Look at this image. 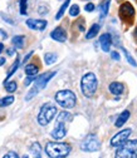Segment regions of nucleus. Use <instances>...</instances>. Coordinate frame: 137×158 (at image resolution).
<instances>
[{
  "label": "nucleus",
  "mask_w": 137,
  "mask_h": 158,
  "mask_svg": "<svg viewBox=\"0 0 137 158\" xmlns=\"http://www.w3.org/2000/svg\"><path fill=\"white\" fill-rule=\"evenodd\" d=\"M72 151L71 144L63 142H48L45 146V153L50 158H63L67 157Z\"/></svg>",
  "instance_id": "obj_2"
},
{
  "label": "nucleus",
  "mask_w": 137,
  "mask_h": 158,
  "mask_svg": "<svg viewBox=\"0 0 137 158\" xmlns=\"http://www.w3.org/2000/svg\"><path fill=\"white\" fill-rule=\"evenodd\" d=\"M100 45H101V49L105 53H108L109 52L111 45H112V36H111V34L106 33V34H102L101 35V38H100Z\"/></svg>",
  "instance_id": "obj_13"
},
{
  "label": "nucleus",
  "mask_w": 137,
  "mask_h": 158,
  "mask_svg": "<svg viewBox=\"0 0 137 158\" xmlns=\"http://www.w3.org/2000/svg\"><path fill=\"white\" fill-rule=\"evenodd\" d=\"M14 103V97L13 95H8V97H4L0 99V108H4V107H8L10 104Z\"/></svg>",
  "instance_id": "obj_24"
},
{
  "label": "nucleus",
  "mask_w": 137,
  "mask_h": 158,
  "mask_svg": "<svg viewBox=\"0 0 137 158\" xmlns=\"http://www.w3.org/2000/svg\"><path fill=\"white\" fill-rule=\"evenodd\" d=\"M35 77H36V75H28V78L24 81V85H27V87H28V85H30V84L35 81Z\"/></svg>",
  "instance_id": "obj_29"
},
{
  "label": "nucleus",
  "mask_w": 137,
  "mask_h": 158,
  "mask_svg": "<svg viewBox=\"0 0 137 158\" xmlns=\"http://www.w3.org/2000/svg\"><path fill=\"white\" fill-rule=\"evenodd\" d=\"M6 53H8V55H13V54H14V49H11V48H9V49L6 50Z\"/></svg>",
  "instance_id": "obj_38"
},
{
  "label": "nucleus",
  "mask_w": 137,
  "mask_h": 158,
  "mask_svg": "<svg viewBox=\"0 0 137 158\" xmlns=\"http://www.w3.org/2000/svg\"><path fill=\"white\" fill-rule=\"evenodd\" d=\"M100 29H101V25H100V24H93V25L89 28L88 33L86 34V39H93L97 34H98Z\"/></svg>",
  "instance_id": "obj_19"
},
{
  "label": "nucleus",
  "mask_w": 137,
  "mask_h": 158,
  "mask_svg": "<svg viewBox=\"0 0 137 158\" xmlns=\"http://www.w3.org/2000/svg\"><path fill=\"white\" fill-rule=\"evenodd\" d=\"M132 133V129L130 128H126L118 133H116V135L112 137V139H111V147H120L121 144H123Z\"/></svg>",
  "instance_id": "obj_9"
},
{
  "label": "nucleus",
  "mask_w": 137,
  "mask_h": 158,
  "mask_svg": "<svg viewBox=\"0 0 137 158\" xmlns=\"http://www.w3.org/2000/svg\"><path fill=\"white\" fill-rule=\"evenodd\" d=\"M4 87H5V90L8 93H14L16 90V88H18L16 82H14V81H11V82H9V81L4 82Z\"/></svg>",
  "instance_id": "obj_25"
},
{
  "label": "nucleus",
  "mask_w": 137,
  "mask_h": 158,
  "mask_svg": "<svg viewBox=\"0 0 137 158\" xmlns=\"http://www.w3.org/2000/svg\"><path fill=\"white\" fill-rule=\"evenodd\" d=\"M71 121H72V114L69 112L63 110V112H61L59 114H58V117H57V124H55L54 129L50 133V135L54 138V139H62V138L66 137V134H67L66 124L68 122H71Z\"/></svg>",
  "instance_id": "obj_1"
},
{
  "label": "nucleus",
  "mask_w": 137,
  "mask_h": 158,
  "mask_svg": "<svg viewBox=\"0 0 137 158\" xmlns=\"http://www.w3.org/2000/svg\"><path fill=\"white\" fill-rule=\"evenodd\" d=\"M109 3L111 0H103L100 5V18L101 19H105L108 14V9H109Z\"/></svg>",
  "instance_id": "obj_17"
},
{
  "label": "nucleus",
  "mask_w": 137,
  "mask_h": 158,
  "mask_svg": "<svg viewBox=\"0 0 137 158\" xmlns=\"http://www.w3.org/2000/svg\"><path fill=\"white\" fill-rule=\"evenodd\" d=\"M19 64H20V62H19V56H16V59H15V62H14V64L11 65V68L9 69V72H8V75H6V78H5V81L4 82H6V81H9V79L11 78V75L16 72V69L19 68Z\"/></svg>",
  "instance_id": "obj_22"
},
{
  "label": "nucleus",
  "mask_w": 137,
  "mask_h": 158,
  "mask_svg": "<svg viewBox=\"0 0 137 158\" xmlns=\"http://www.w3.org/2000/svg\"><path fill=\"white\" fill-rule=\"evenodd\" d=\"M47 10H48L47 8L41 6V8H39V14H43V15H44V14H47Z\"/></svg>",
  "instance_id": "obj_34"
},
{
  "label": "nucleus",
  "mask_w": 137,
  "mask_h": 158,
  "mask_svg": "<svg viewBox=\"0 0 137 158\" xmlns=\"http://www.w3.org/2000/svg\"><path fill=\"white\" fill-rule=\"evenodd\" d=\"M116 158H137V139L126 141L117 148L114 153Z\"/></svg>",
  "instance_id": "obj_4"
},
{
  "label": "nucleus",
  "mask_w": 137,
  "mask_h": 158,
  "mask_svg": "<svg viewBox=\"0 0 137 158\" xmlns=\"http://www.w3.org/2000/svg\"><path fill=\"white\" fill-rule=\"evenodd\" d=\"M120 16L123 22L131 24L132 20H133V18H135V9L133 6L130 4V3H125L121 5L120 8Z\"/></svg>",
  "instance_id": "obj_10"
},
{
  "label": "nucleus",
  "mask_w": 137,
  "mask_h": 158,
  "mask_svg": "<svg viewBox=\"0 0 137 158\" xmlns=\"http://www.w3.org/2000/svg\"><path fill=\"white\" fill-rule=\"evenodd\" d=\"M94 9H96V5H94L93 3H88V4H86V6H84V10H86L87 13H92Z\"/></svg>",
  "instance_id": "obj_31"
},
{
  "label": "nucleus",
  "mask_w": 137,
  "mask_h": 158,
  "mask_svg": "<svg viewBox=\"0 0 137 158\" xmlns=\"http://www.w3.org/2000/svg\"><path fill=\"white\" fill-rule=\"evenodd\" d=\"M29 151H30V153H32L34 157H36V158H41V157H42V147H41V144H39L38 142L32 143V146L29 147Z\"/></svg>",
  "instance_id": "obj_18"
},
{
  "label": "nucleus",
  "mask_w": 137,
  "mask_h": 158,
  "mask_svg": "<svg viewBox=\"0 0 137 158\" xmlns=\"http://www.w3.org/2000/svg\"><path fill=\"white\" fill-rule=\"evenodd\" d=\"M4 64H5V58H4V56H2V58H0V67L4 65Z\"/></svg>",
  "instance_id": "obj_37"
},
{
  "label": "nucleus",
  "mask_w": 137,
  "mask_h": 158,
  "mask_svg": "<svg viewBox=\"0 0 137 158\" xmlns=\"http://www.w3.org/2000/svg\"><path fill=\"white\" fill-rule=\"evenodd\" d=\"M130 110H123L120 115H118V118L116 119V123H114V126L117 127V128H121V127H123V124L128 121V118H130Z\"/></svg>",
  "instance_id": "obj_15"
},
{
  "label": "nucleus",
  "mask_w": 137,
  "mask_h": 158,
  "mask_svg": "<svg viewBox=\"0 0 137 158\" xmlns=\"http://www.w3.org/2000/svg\"><path fill=\"white\" fill-rule=\"evenodd\" d=\"M0 35H2L4 39H6V38H8V34H6V33H5L3 29H0Z\"/></svg>",
  "instance_id": "obj_35"
},
{
  "label": "nucleus",
  "mask_w": 137,
  "mask_h": 158,
  "mask_svg": "<svg viewBox=\"0 0 137 158\" xmlns=\"http://www.w3.org/2000/svg\"><path fill=\"white\" fill-rule=\"evenodd\" d=\"M57 59H58V55L55 53H45L44 55V62L47 65H52L57 62Z\"/></svg>",
  "instance_id": "obj_20"
},
{
  "label": "nucleus",
  "mask_w": 137,
  "mask_h": 158,
  "mask_svg": "<svg viewBox=\"0 0 137 158\" xmlns=\"http://www.w3.org/2000/svg\"><path fill=\"white\" fill-rule=\"evenodd\" d=\"M50 38L55 42L59 43H64L67 40V33L62 27H57L52 33H50Z\"/></svg>",
  "instance_id": "obj_12"
},
{
  "label": "nucleus",
  "mask_w": 137,
  "mask_h": 158,
  "mask_svg": "<svg viewBox=\"0 0 137 158\" xmlns=\"http://www.w3.org/2000/svg\"><path fill=\"white\" fill-rule=\"evenodd\" d=\"M55 102L59 104L61 107L66 108V109H71L77 103V97H75V94L72 90L63 89V90L57 92V94H55Z\"/></svg>",
  "instance_id": "obj_5"
},
{
  "label": "nucleus",
  "mask_w": 137,
  "mask_h": 158,
  "mask_svg": "<svg viewBox=\"0 0 137 158\" xmlns=\"http://www.w3.org/2000/svg\"><path fill=\"white\" fill-rule=\"evenodd\" d=\"M19 154L16 152H8L6 154H4V158H18Z\"/></svg>",
  "instance_id": "obj_32"
},
{
  "label": "nucleus",
  "mask_w": 137,
  "mask_h": 158,
  "mask_svg": "<svg viewBox=\"0 0 137 158\" xmlns=\"http://www.w3.org/2000/svg\"><path fill=\"white\" fill-rule=\"evenodd\" d=\"M108 89L113 95H121L123 93V90H125V85L122 83H120V82H113V83L109 84Z\"/></svg>",
  "instance_id": "obj_14"
},
{
  "label": "nucleus",
  "mask_w": 137,
  "mask_h": 158,
  "mask_svg": "<svg viewBox=\"0 0 137 158\" xmlns=\"http://www.w3.org/2000/svg\"><path fill=\"white\" fill-rule=\"evenodd\" d=\"M69 3H71V0H66V2L63 3V5L59 8V10H58V13H57V15H55V19H57V20H59V19L64 15V11H66L67 8L69 6Z\"/></svg>",
  "instance_id": "obj_23"
},
{
  "label": "nucleus",
  "mask_w": 137,
  "mask_h": 158,
  "mask_svg": "<svg viewBox=\"0 0 137 158\" xmlns=\"http://www.w3.org/2000/svg\"><path fill=\"white\" fill-rule=\"evenodd\" d=\"M57 74V72H47V73H44V74H42L41 77H38V78H35V81H34V85H33V88L36 90V92H39V90H42V89H44L45 87H47V84H48V82L50 81V79L54 77Z\"/></svg>",
  "instance_id": "obj_8"
},
{
  "label": "nucleus",
  "mask_w": 137,
  "mask_h": 158,
  "mask_svg": "<svg viewBox=\"0 0 137 158\" xmlns=\"http://www.w3.org/2000/svg\"><path fill=\"white\" fill-rule=\"evenodd\" d=\"M97 87H98V81H97V77L94 73L89 72L86 73L82 79H81V90L83 93L84 97L91 98L94 95V93L97 92Z\"/></svg>",
  "instance_id": "obj_3"
},
{
  "label": "nucleus",
  "mask_w": 137,
  "mask_h": 158,
  "mask_svg": "<svg viewBox=\"0 0 137 158\" xmlns=\"http://www.w3.org/2000/svg\"><path fill=\"white\" fill-rule=\"evenodd\" d=\"M2 19H3L4 22H6L8 24H10V25H14V24H15L13 19H11V18H9L8 15H5V14H2Z\"/></svg>",
  "instance_id": "obj_30"
},
{
  "label": "nucleus",
  "mask_w": 137,
  "mask_h": 158,
  "mask_svg": "<svg viewBox=\"0 0 137 158\" xmlns=\"http://www.w3.org/2000/svg\"><path fill=\"white\" fill-rule=\"evenodd\" d=\"M32 55H33V52H30V53H29V54H28V55H27V56L24 58V60H23V63H25V62H28V59H29V58H30Z\"/></svg>",
  "instance_id": "obj_36"
},
{
  "label": "nucleus",
  "mask_w": 137,
  "mask_h": 158,
  "mask_svg": "<svg viewBox=\"0 0 137 158\" xmlns=\"http://www.w3.org/2000/svg\"><path fill=\"white\" fill-rule=\"evenodd\" d=\"M24 42H25L24 35H15L11 39V43L16 49H23L24 48Z\"/></svg>",
  "instance_id": "obj_16"
},
{
  "label": "nucleus",
  "mask_w": 137,
  "mask_h": 158,
  "mask_svg": "<svg viewBox=\"0 0 137 158\" xmlns=\"http://www.w3.org/2000/svg\"><path fill=\"white\" fill-rule=\"evenodd\" d=\"M20 2V14L27 15V8H28V0H19Z\"/></svg>",
  "instance_id": "obj_28"
},
{
  "label": "nucleus",
  "mask_w": 137,
  "mask_h": 158,
  "mask_svg": "<svg viewBox=\"0 0 137 158\" xmlns=\"http://www.w3.org/2000/svg\"><path fill=\"white\" fill-rule=\"evenodd\" d=\"M135 38L137 39V27H136V29H135Z\"/></svg>",
  "instance_id": "obj_40"
},
{
  "label": "nucleus",
  "mask_w": 137,
  "mask_h": 158,
  "mask_svg": "<svg viewBox=\"0 0 137 158\" xmlns=\"http://www.w3.org/2000/svg\"><path fill=\"white\" fill-rule=\"evenodd\" d=\"M58 113L57 107L53 103H45L42 106L41 110H39L38 114V123L41 126H47L50 123V121L55 117V114Z\"/></svg>",
  "instance_id": "obj_6"
},
{
  "label": "nucleus",
  "mask_w": 137,
  "mask_h": 158,
  "mask_svg": "<svg viewBox=\"0 0 137 158\" xmlns=\"http://www.w3.org/2000/svg\"><path fill=\"white\" fill-rule=\"evenodd\" d=\"M48 22L47 20H42V19H28L27 20V27L32 30H39L42 31L47 28Z\"/></svg>",
  "instance_id": "obj_11"
},
{
  "label": "nucleus",
  "mask_w": 137,
  "mask_h": 158,
  "mask_svg": "<svg viewBox=\"0 0 137 158\" xmlns=\"http://www.w3.org/2000/svg\"><path fill=\"white\" fill-rule=\"evenodd\" d=\"M101 148V142L98 139V137L96 134H88L81 143V149L83 152H96Z\"/></svg>",
  "instance_id": "obj_7"
},
{
  "label": "nucleus",
  "mask_w": 137,
  "mask_h": 158,
  "mask_svg": "<svg viewBox=\"0 0 137 158\" xmlns=\"http://www.w3.org/2000/svg\"><path fill=\"white\" fill-rule=\"evenodd\" d=\"M111 56H112V59H114V60H120V54H118V52H116V50H113V52H111Z\"/></svg>",
  "instance_id": "obj_33"
},
{
  "label": "nucleus",
  "mask_w": 137,
  "mask_h": 158,
  "mask_svg": "<svg viewBox=\"0 0 137 158\" xmlns=\"http://www.w3.org/2000/svg\"><path fill=\"white\" fill-rule=\"evenodd\" d=\"M3 49H4V44H3V43H0V54H2Z\"/></svg>",
  "instance_id": "obj_39"
},
{
  "label": "nucleus",
  "mask_w": 137,
  "mask_h": 158,
  "mask_svg": "<svg viewBox=\"0 0 137 158\" xmlns=\"http://www.w3.org/2000/svg\"><path fill=\"white\" fill-rule=\"evenodd\" d=\"M123 53H125V58H126V60H127L132 67H137V63H136V60L133 59V56L130 54V52H128V50H126V49L123 48Z\"/></svg>",
  "instance_id": "obj_26"
},
{
  "label": "nucleus",
  "mask_w": 137,
  "mask_h": 158,
  "mask_svg": "<svg viewBox=\"0 0 137 158\" xmlns=\"http://www.w3.org/2000/svg\"><path fill=\"white\" fill-rule=\"evenodd\" d=\"M69 15L71 16H78L79 15V6L78 5H72L71 8H69Z\"/></svg>",
  "instance_id": "obj_27"
},
{
  "label": "nucleus",
  "mask_w": 137,
  "mask_h": 158,
  "mask_svg": "<svg viewBox=\"0 0 137 158\" xmlns=\"http://www.w3.org/2000/svg\"><path fill=\"white\" fill-rule=\"evenodd\" d=\"M39 73V67L30 63L28 65H25V74L27 75H36Z\"/></svg>",
  "instance_id": "obj_21"
}]
</instances>
